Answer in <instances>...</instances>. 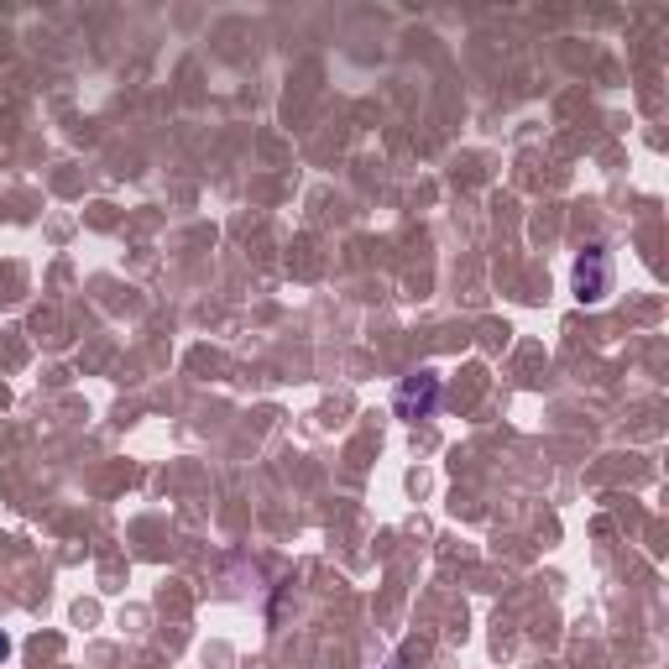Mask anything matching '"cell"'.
I'll use <instances>...</instances> for the list:
<instances>
[{
  "mask_svg": "<svg viewBox=\"0 0 669 669\" xmlns=\"http://www.w3.org/2000/svg\"><path fill=\"white\" fill-rule=\"evenodd\" d=\"M575 288H581V298H602L607 293V257L602 251H586L581 267H575Z\"/></svg>",
  "mask_w": 669,
  "mask_h": 669,
  "instance_id": "cell-1",
  "label": "cell"
},
{
  "mask_svg": "<svg viewBox=\"0 0 669 669\" xmlns=\"http://www.w3.org/2000/svg\"><path fill=\"white\" fill-rule=\"evenodd\" d=\"M434 392H440V382H434V377L424 372L419 382H408V387L398 392V408L408 413V419H424V413L434 408Z\"/></svg>",
  "mask_w": 669,
  "mask_h": 669,
  "instance_id": "cell-2",
  "label": "cell"
},
{
  "mask_svg": "<svg viewBox=\"0 0 669 669\" xmlns=\"http://www.w3.org/2000/svg\"><path fill=\"white\" fill-rule=\"evenodd\" d=\"M6 654H11V643H6V638H0V659H6Z\"/></svg>",
  "mask_w": 669,
  "mask_h": 669,
  "instance_id": "cell-3",
  "label": "cell"
}]
</instances>
